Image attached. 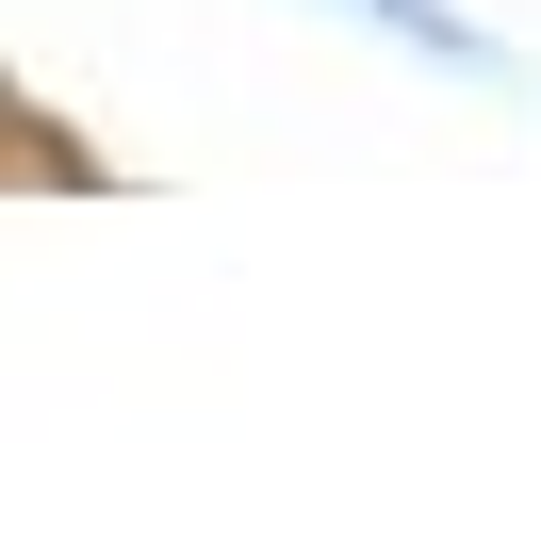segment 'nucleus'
<instances>
[{"label":"nucleus","mask_w":541,"mask_h":557,"mask_svg":"<svg viewBox=\"0 0 541 557\" xmlns=\"http://www.w3.org/2000/svg\"><path fill=\"white\" fill-rule=\"evenodd\" d=\"M312 17H345V34L410 50V66H443V83H476V99H541V83H525V50H508L492 17H459V0H312Z\"/></svg>","instance_id":"nucleus-1"}]
</instances>
